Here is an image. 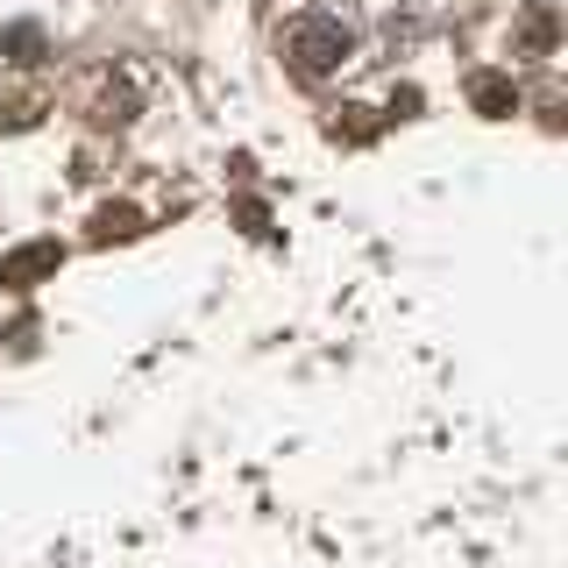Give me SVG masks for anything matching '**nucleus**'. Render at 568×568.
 Segmentation results:
<instances>
[{"mask_svg":"<svg viewBox=\"0 0 568 568\" xmlns=\"http://www.w3.org/2000/svg\"><path fill=\"white\" fill-rule=\"evenodd\" d=\"M355 50V36L334 22V14H298L292 29H284V64L298 71V79H327V71H342Z\"/></svg>","mask_w":568,"mask_h":568,"instance_id":"nucleus-1","label":"nucleus"},{"mask_svg":"<svg viewBox=\"0 0 568 568\" xmlns=\"http://www.w3.org/2000/svg\"><path fill=\"white\" fill-rule=\"evenodd\" d=\"M58 271H64V242H22V248L0 256V284L8 292H36V284H50Z\"/></svg>","mask_w":568,"mask_h":568,"instance_id":"nucleus-2","label":"nucleus"},{"mask_svg":"<svg viewBox=\"0 0 568 568\" xmlns=\"http://www.w3.org/2000/svg\"><path fill=\"white\" fill-rule=\"evenodd\" d=\"M469 106H476L484 121L519 114V85H511V71H476V79H469Z\"/></svg>","mask_w":568,"mask_h":568,"instance_id":"nucleus-3","label":"nucleus"},{"mask_svg":"<svg viewBox=\"0 0 568 568\" xmlns=\"http://www.w3.org/2000/svg\"><path fill=\"white\" fill-rule=\"evenodd\" d=\"M142 235V213L129 206V200H106L100 213H93V242L106 248V242H135Z\"/></svg>","mask_w":568,"mask_h":568,"instance_id":"nucleus-4","label":"nucleus"},{"mask_svg":"<svg viewBox=\"0 0 568 568\" xmlns=\"http://www.w3.org/2000/svg\"><path fill=\"white\" fill-rule=\"evenodd\" d=\"M0 50H8V64H36V58H43V29H36V22H14L8 36H0Z\"/></svg>","mask_w":568,"mask_h":568,"instance_id":"nucleus-5","label":"nucleus"},{"mask_svg":"<svg viewBox=\"0 0 568 568\" xmlns=\"http://www.w3.org/2000/svg\"><path fill=\"white\" fill-rule=\"evenodd\" d=\"M129 106H135V93H129V85H106V93H100V106H93V121H114V129H121V121H129Z\"/></svg>","mask_w":568,"mask_h":568,"instance_id":"nucleus-6","label":"nucleus"},{"mask_svg":"<svg viewBox=\"0 0 568 568\" xmlns=\"http://www.w3.org/2000/svg\"><path fill=\"white\" fill-rule=\"evenodd\" d=\"M342 114H348V121H334V129H342L348 142H369V135H377V121H369V106H342Z\"/></svg>","mask_w":568,"mask_h":568,"instance_id":"nucleus-7","label":"nucleus"},{"mask_svg":"<svg viewBox=\"0 0 568 568\" xmlns=\"http://www.w3.org/2000/svg\"><path fill=\"white\" fill-rule=\"evenodd\" d=\"M526 43H532V50L555 43V14H547V8H540V14H526Z\"/></svg>","mask_w":568,"mask_h":568,"instance_id":"nucleus-8","label":"nucleus"},{"mask_svg":"<svg viewBox=\"0 0 568 568\" xmlns=\"http://www.w3.org/2000/svg\"><path fill=\"white\" fill-rule=\"evenodd\" d=\"M419 114V93L413 85H398V93H390V121H413Z\"/></svg>","mask_w":568,"mask_h":568,"instance_id":"nucleus-9","label":"nucleus"}]
</instances>
